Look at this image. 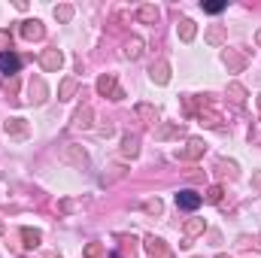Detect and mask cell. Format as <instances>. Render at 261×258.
Returning a JSON list of instances; mask_svg holds the SVG:
<instances>
[{
	"instance_id": "obj_1",
	"label": "cell",
	"mask_w": 261,
	"mask_h": 258,
	"mask_svg": "<svg viewBox=\"0 0 261 258\" xmlns=\"http://www.w3.org/2000/svg\"><path fill=\"white\" fill-rule=\"evenodd\" d=\"M200 200H203V197H200L198 192H191V188H183V192L176 195V207L191 212V210H198V207H200Z\"/></svg>"
},
{
	"instance_id": "obj_2",
	"label": "cell",
	"mask_w": 261,
	"mask_h": 258,
	"mask_svg": "<svg viewBox=\"0 0 261 258\" xmlns=\"http://www.w3.org/2000/svg\"><path fill=\"white\" fill-rule=\"evenodd\" d=\"M0 70L3 73H18L21 70V58L13 52H0Z\"/></svg>"
},
{
	"instance_id": "obj_3",
	"label": "cell",
	"mask_w": 261,
	"mask_h": 258,
	"mask_svg": "<svg viewBox=\"0 0 261 258\" xmlns=\"http://www.w3.org/2000/svg\"><path fill=\"white\" fill-rule=\"evenodd\" d=\"M97 91H100V94H107V91H112V97H116V100L122 97V91L116 88V79H112V76H104V79L97 82Z\"/></svg>"
},
{
	"instance_id": "obj_4",
	"label": "cell",
	"mask_w": 261,
	"mask_h": 258,
	"mask_svg": "<svg viewBox=\"0 0 261 258\" xmlns=\"http://www.w3.org/2000/svg\"><path fill=\"white\" fill-rule=\"evenodd\" d=\"M21 33H25L28 40H40V37H43V25H40V21H25Z\"/></svg>"
},
{
	"instance_id": "obj_5",
	"label": "cell",
	"mask_w": 261,
	"mask_h": 258,
	"mask_svg": "<svg viewBox=\"0 0 261 258\" xmlns=\"http://www.w3.org/2000/svg\"><path fill=\"white\" fill-rule=\"evenodd\" d=\"M43 64H46L49 70H55V67H61V55H58V52H49L46 58H43Z\"/></svg>"
},
{
	"instance_id": "obj_6",
	"label": "cell",
	"mask_w": 261,
	"mask_h": 258,
	"mask_svg": "<svg viewBox=\"0 0 261 258\" xmlns=\"http://www.w3.org/2000/svg\"><path fill=\"white\" fill-rule=\"evenodd\" d=\"M21 237L28 240V246H37V243H40V234H37V231H31V228H25V231H21Z\"/></svg>"
},
{
	"instance_id": "obj_7",
	"label": "cell",
	"mask_w": 261,
	"mask_h": 258,
	"mask_svg": "<svg viewBox=\"0 0 261 258\" xmlns=\"http://www.w3.org/2000/svg\"><path fill=\"white\" fill-rule=\"evenodd\" d=\"M85 258H104V249H100V243H92L85 249Z\"/></svg>"
},
{
	"instance_id": "obj_8",
	"label": "cell",
	"mask_w": 261,
	"mask_h": 258,
	"mask_svg": "<svg viewBox=\"0 0 261 258\" xmlns=\"http://www.w3.org/2000/svg\"><path fill=\"white\" fill-rule=\"evenodd\" d=\"M195 37V28H191V21H183V40H191Z\"/></svg>"
},
{
	"instance_id": "obj_9",
	"label": "cell",
	"mask_w": 261,
	"mask_h": 258,
	"mask_svg": "<svg viewBox=\"0 0 261 258\" xmlns=\"http://www.w3.org/2000/svg\"><path fill=\"white\" fill-rule=\"evenodd\" d=\"M185 231H188V234H198V231H203V222H188V225H185Z\"/></svg>"
},
{
	"instance_id": "obj_10",
	"label": "cell",
	"mask_w": 261,
	"mask_h": 258,
	"mask_svg": "<svg viewBox=\"0 0 261 258\" xmlns=\"http://www.w3.org/2000/svg\"><path fill=\"white\" fill-rule=\"evenodd\" d=\"M203 9H207V13H222V9H225V3H207V6H203Z\"/></svg>"
},
{
	"instance_id": "obj_11",
	"label": "cell",
	"mask_w": 261,
	"mask_h": 258,
	"mask_svg": "<svg viewBox=\"0 0 261 258\" xmlns=\"http://www.w3.org/2000/svg\"><path fill=\"white\" fill-rule=\"evenodd\" d=\"M146 210H149V212H161V200H149Z\"/></svg>"
},
{
	"instance_id": "obj_12",
	"label": "cell",
	"mask_w": 261,
	"mask_h": 258,
	"mask_svg": "<svg viewBox=\"0 0 261 258\" xmlns=\"http://www.w3.org/2000/svg\"><path fill=\"white\" fill-rule=\"evenodd\" d=\"M222 197V188H210V195H207V200H213V204H215V200H219Z\"/></svg>"
},
{
	"instance_id": "obj_13",
	"label": "cell",
	"mask_w": 261,
	"mask_h": 258,
	"mask_svg": "<svg viewBox=\"0 0 261 258\" xmlns=\"http://www.w3.org/2000/svg\"><path fill=\"white\" fill-rule=\"evenodd\" d=\"M128 55H131V58H137V55H140V43H137V40L131 43V49H128Z\"/></svg>"
},
{
	"instance_id": "obj_14",
	"label": "cell",
	"mask_w": 261,
	"mask_h": 258,
	"mask_svg": "<svg viewBox=\"0 0 261 258\" xmlns=\"http://www.w3.org/2000/svg\"><path fill=\"white\" fill-rule=\"evenodd\" d=\"M143 18H158V13H155V9H149V6H146V9H143Z\"/></svg>"
},
{
	"instance_id": "obj_15",
	"label": "cell",
	"mask_w": 261,
	"mask_h": 258,
	"mask_svg": "<svg viewBox=\"0 0 261 258\" xmlns=\"http://www.w3.org/2000/svg\"><path fill=\"white\" fill-rule=\"evenodd\" d=\"M0 46H9V33L6 30H0Z\"/></svg>"
},
{
	"instance_id": "obj_16",
	"label": "cell",
	"mask_w": 261,
	"mask_h": 258,
	"mask_svg": "<svg viewBox=\"0 0 261 258\" xmlns=\"http://www.w3.org/2000/svg\"><path fill=\"white\" fill-rule=\"evenodd\" d=\"M219 258H228V255H219Z\"/></svg>"
}]
</instances>
